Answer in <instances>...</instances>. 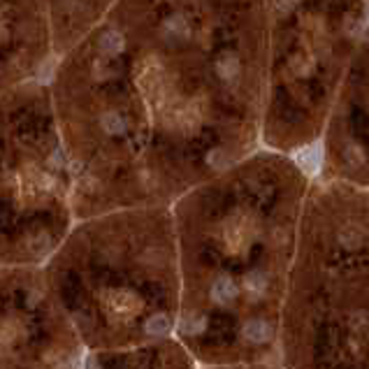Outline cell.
Instances as JSON below:
<instances>
[{"label":"cell","instance_id":"6da1fadb","mask_svg":"<svg viewBox=\"0 0 369 369\" xmlns=\"http://www.w3.org/2000/svg\"><path fill=\"white\" fill-rule=\"evenodd\" d=\"M77 221L172 207L263 149V0H116L47 79Z\"/></svg>","mask_w":369,"mask_h":369},{"label":"cell","instance_id":"7a4b0ae2","mask_svg":"<svg viewBox=\"0 0 369 369\" xmlns=\"http://www.w3.org/2000/svg\"><path fill=\"white\" fill-rule=\"evenodd\" d=\"M314 177L261 149L179 198L181 307L174 339L198 367L279 365V339Z\"/></svg>","mask_w":369,"mask_h":369},{"label":"cell","instance_id":"3957f363","mask_svg":"<svg viewBox=\"0 0 369 369\" xmlns=\"http://www.w3.org/2000/svg\"><path fill=\"white\" fill-rule=\"evenodd\" d=\"M42 274L88 353L128 351L177 334L181 274L170 207L82 218Z\"/></svg>","mask_w":369,"mask_h":369},{"label":"cell","instance_id":"277c9868","mask_svg":"<svg viewBox=\"0 0 369 369\" xmlns=\"http://www.w3.org/2000/svg\"><path fill=\"white\" fill-rule=\"evenodd\" d=\"M283 369H369V189L312 181L279 339Z\"/></svg>","mask_w":369,"mask_h":369},{"label":"cell","instance_id":"5b68a950","mask_svg":"<svg viewBox=\"0 0 369 369\" xmlns=\"http://www.w3.org/2000/svg\"><path fill=\"white\" fill-rule=\"evenodd\" d=\"M267 91L263 146L307 160L369 26L367 0H263Z\"/></svg>","mask_w":369,"mask_h":369},{"label":"cell","instance_id":"8992f818","mask_svg":"<svg viewBox=\"0 0 369 369\" xmlns=\"http://www.w3.org/2000/svg\"><path fill=\"white\" fill-rule=\"evenodd\" d=\"M77 223L75 177L47 82L0 95V267H42Z\"/></svg>","mask_w":369,"mask_h":369},{"label":"cell","instance_id":"52a82bcc","mask_svg":"<svg viewBox=\"0 0 369 369\" xmlns=\"http://www.w3.org/2000/svg\"><path fill=\"white\" fill-rule=\"evenodd\" d=\"M86 358L42 267H0V369H86Z\"/></svg>","mask_w":369,"mask_h":369},{"label":"cell","instance_id":"ba28073f","mask_svg":"<svg viewBox=\"0 0 369 369\" xmlns=\"http://www.w3.org/2000/svg\"><path fill=\"white\" fill-rule=\"evenodd\" d=\"M309 170L319 181L369 189V26Z\"/></svg>","mask_w":369,"mask_h":369},{"label":"cell","instance_id":"9c48e42d","mask_svg":"<svg viewBox=\"0 0 369 369\" xmlns=\"http://www.w3.org/2000/svg\"><path fill=\"white\" fill-rule=\"evenodd\" d=\"M86 369H200L177 339L158 341L128 351L88 353Z\"/></svg>","mask_w":369,"mask_h":369},{"label":"cell","instance_id":"30bf717a","mask_svg":"<svg viewBox=\"0 0 369 369\" xmlns=\"http://www.w3.org/2000/svg\"><path fill=\"white\" fill-rule=\"evenodd\" d=\"M367 3H369V0H367Z\"/></svg>","mask_w":369,"mask_h":369}]
</instances>
